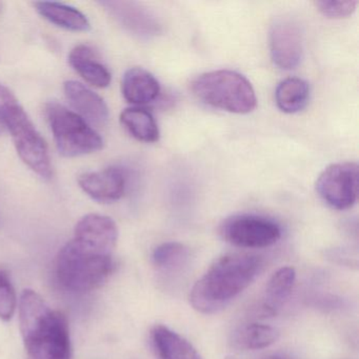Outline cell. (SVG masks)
I'll return each mask as SVG.
<instances>
[{"instance_id":"d4e9b609","label":"cell","mask_w":359,"mask_h":359,"mask_svg":"<svg viewBox=\"0 0 359 359\" xmlns=\"http://www.w3.org/2000/svg\"><path fill=\"white\" fill-rule=\"evenodd\" d=\"M5 126H4L3 121H1V119H0V135L5 133Z\"/></svg>"},{"instance_id":"2e32d148","label":"cell","mask_w":359,"mask_h":359,"mask_svg":"<svg viewBox=\"0 0 359 359\" xmlns=\"http://www.w3.org/2000/svg\"><path fill=\"white\" fill-rule=\"evenodd\" d=\"M69 64L94 87L104 89L112 81L110 71L100 62L97 53L89 46L79 45L69 54Z\"/></svg>"},{"instance_id":"d6986e66","label":"cell","mask_w":359,"mask_h":359,"mask_svg":"<svg viewBox=\"0 0 359 359\" xmlns=\"http://www.w3.org/2000/svg\"><path fill=\"white\" fill-rule=\"evenodd\" d=\"M121 123L128 133L138 142H158L161 132L150 111L142 107L125 109L121 114Z\"/></svg>"},{"instance_id":"9c48e42d","label":"cell","mask_w":359,"mask_h":359,"mask_svg":"<svg viewBox=\"0 0 359 359\" xmlns=\"http://www.w3.org/2000/svg\"><path fill=\"white\" fill-rule=\"evenodd\" d=\"M270 50L273 62L281 70H292L304 55V35L298 22L291 18H277L270 31Z\"/></svg>"},{"instance_id":"ffe728a7","label":"cell","mask_w":359,"mask_h":359,"mask_svg":"<svg viewBox=\"0 0 359 359\" xmlns=\"http://www.w3.org/2000/svg\"><path fill=\"white\" fill-rule=\"evenodd\" d=\"M310 86L304 79L290 77L277 86L275 100L279 110L287 114L299 112L308 104Z\"/></svg>"},{"instance_id":"603a6c76","label":"cell","mask_w":359,"mask_h":359,"mask_svg":"<svg viewBox=\"0 0 359 359\" xmlns=\"http://www.w3.org/2000/svg\"><path fill=\"white\" fill-rule=\"evenodd\" d=\"M18 308L15 289L5 270H0V319L9 321Z\"/></svg>"},{"instance_id":"4316f807","label":"cell","mask_w":359,"mask_h":359,"mask_svg":"<svg viewBox=\"0 0 359 359\" xmlns=\"http://www.w3.org/2000/svg\"><path fill=\"white\" fill-rule=\"evenodd\" d=\"M266 359H283V358H279V357H269V358H266Z\"/></svg>"},{"instance_id":"44dd1931","label":"cell","mask_w":359,"mask_h":359,"mask_svg":"<svg viewBox=\"0 0 359 359\" xmlns=\"http://www.w3.org/2000/svg\"><path fill=\"white\" fill-rule=\"evenodd\" d=\"M279 337L280 332L272 325L250 323L235 333L234 344L243 350H262L274 344Z\"/></svg>"},{"instance_id":"ac0fdd59","label":"cell","mask_w":359,"mask_h":359,"mask_svg":"<svg viewBox=\"0 0 359 359\" xmlns=\"http://www.w3.org/2000/svg\"><path fill=\"white\" fill-rule=\"evenodd\" d=\"M37 13L48 22L72 32H88L91 24L85 14L76 8L54 1L34 3Z\"/></svg>"},{"instance_id":"5b68a950","label":"cell","mask_w":359,"mask_h":359,"mask_svg":"<svg viewBox=\"0 0 359 359\" xmlns=\"http://www.w3.org/2000/svg\"><path fill=\"white\" fill-rule=\"evenodd\" d=\"M192 91L203 104L235 114H248L257 104L253 86L235 71L203 73L193 81Z\"/></svg>"},{"instance_id":"7c38bea8","label":"cell","mask_w":359,"mask_h":359,"mask_svg":"<svg viewBox=\"0 0 359 359\" xmlns=\"http://www.w3.org/2000/svg\"><path fill=\"white\" fill-rule=\"evenodd\" d=\"M65 94L77 114L89 125L104 127L109 121V108L104 100L95 92L75 81L64 85Z\"/></svg>"},{"instance_id":"484cf974","label":"cell","mask_w":359,"mask_h":359,"mask_svg":"<svg viewBox=\"0 0 359 359\" xmlns=\"http://www.w3.org/2000/svg\"><path fill=\"white\" fill-rule=\"evenodd\" d=\"M4 10H5V4L0 1V14L3 13Z\"/></svg>"},{"instance_id":"4fadbf2b","label":"cell","mask_w":359,"mask_h":359,"mask_svg":"<svg viewBox=\"0 0 359 359\" xmlns=\"http://www.w3.org/2000/svg\"><path fill=\"white\" fill-rule=\"evenodd\" d=\"M74 238L114 253L118 241V229L112 218L100 214H89L75 226Z\"/></svg>"},{"instance_id":"e0dca14e","label":"cell","mask_w":359,"mask_h":359,"mask_svg":"<svg viewBox=\"0 0 359 359\" xmlns=\"http://www.w3.org/2000/svg\"><path fill=\"white\" fill-rule=\"evenodd\" d=\"M151 341L158 359H201L196 348L176 332L165 325H155Z\"/></svg>"},{"instance_id":"30bf717a","label":"cell","mask_w":359,"mask_h":359,"mask_svg":"<svg viewBox=\"0 0 359 359\" xmlns=\"http://www.w3.org/2000/svg\"><path fill=\"white\" fill-rule=\"evenodd\" d=\"M100 5L121 28L138 39H151L161 34V25L158 18L138 3L102 1Z\"/></svg>"},{"instance_id":"8fae6325","label":"cell","mask_w":359,"mask_h":359,"mask_svg":"<svg viewBox=\"0 0 359 359\" xmlns=\"http://www.w3.org/2000/svg\"><path fill=\"white\" fill-rule=\"evenodd\" d=\"M79 187L94 201L109 203L119 201L127 187L125 172L119 168H108L97 172L81 174Z\"/></svg>"},{"instance_id":"ba28073f","label":"cell","mask_w":359,"mask_h":359,"mask_svg":"<svg viewBox=\"0 0 359 359\" xmlns=\"http://www.w3.org/2000/svg\"><path fill=\"white\" fill-rule=\"evenodd\" d=\"M318 196L333 209L346 210L358 196V165L356 163H333L323 170L316 182Z\"/></svg>"},{"instance_id":"277c9868","label":"cell","mask_w":359,"mask_h":359,"mask_svg":"<svg viewBox=\"0 0 359 359\" xmlns=\"http://www.w3.org/2000/svg\"><path fill=\"white\" fill-rule=\"evenodd\" d=\"M0 119L11 133L22 161L37 175L50 180L53 169L46 140L13 92L3 83H0Z\"/></svg>"},{"instance_id":"9a60e30c","label":"cell","mask_w":359,"mask_h":359,"mask_svg":"<svg viewBox=\"0 0 359 359\" xmlns=\"http://www.w3.org/2000/svg\"><path fill=\"white\" fill-rule=\"evenodd\" d=\"M121 92L129 104L144 106L158 97L161 85L152 73L136 67L129 69L123 75Z\"/></svg>"},{"instance_id":"6da1fadb","label":"cell","mask_w":359,"mask_h":359,"mask_svg":"<svg viewBox=\"0 0 359 359\" xmlns=\"http://www.w3.org/2000/svg\"><path fill=\"white\" fill-rule=\"evenodd\" d=\"M262 269V258L252 254L230 253L217 258L193 285L191 304L203 314L224 310L251 285Z\"/></svg>"},{"instance_id":"83f0119b","label":"cell","mask_w":359,"mask_h":359,"mask_svg":"<svg viewBox=\"0 0 359 359\" xmlns=\"http://www.w3.org/2000/svg\"><path fill=\"white\" fill-rule=\"evenodd\" d=\"M226 359H235V358H233V357H226Z\"/></svg>"},{"instance_id":"5bb4252c","label":"cell","mask_w":359,"mask_h":359,"mask_svg":"<svg viewBox=\"0 0 359 359\" xmlns=\"http://www.w3.org/2000/svg\"><path fill=\"white\" fill-rule=\"evenodd\" d=\"M296 272L293 266H281L269 279L262 302L257 306L260 317L275 316L285 304L295 285Z\"/></svg>"},{"instance_id":"52a82bcc","label":"cell","mask_w":359,"mask_h":359,"mask_svg":"<svg viewBox=\"0 0 359 359\" xmlns=\"http://www.w3.org/2000/svg\"><path fill=\"white\" fill-rule=\"evenodd\" d=\"M220 235L226 243L235 247L262 249L275 245L281 238V229L270 218L239 214L222 222Z\"/></svg>"},{"instance_id":"7402d4cb","label":"cell","mask_w":359,"mask_h":359,"mask_svg":"<svg viewBox=\"0 0 359 359\" xmlns=\"http://www.w3.org/2000/svg\"><path fill=\"white\" fill-rule=\"evenodd\" d=\"M189 257V249L180 243H165L153 252L154 266L161 271H175L180 269Z\"/></svg>"},{"instance_id":"cb8c5ba5","label":"cell","mask_w":359,"mask_h":359,"mask_svg":"<svg viewBox=\"0 0 359 359\" xmlns=\"http://www.w3.org/2000/svg\"><path fill=\"white\" fill-rule=\"evenodd\" d=\"M319 12L327 18H346L352 15L356 10L358 1L356 0H320L315 3Z\"/></svg>"},{"instance_id":"7a4b0ae2","label":"cell","mask_w":359,"mask_h":359,"mask_svg":"<svg viewBox=\"0 0 359 359\" xmlns=\"http://www.w3.org/2000/svg\"><path fill=\"white\" fill-rule=\"evenodd\" d=\"M20 327L29 359H72L66 316L33 290L20 297Z\"/></svg>"},{"instance_id":"3957f363","label":"cell","mask_w":359,"mask_h":359,"mask_svg":"<svg viewBox=\"0 0 359 359\" xmlns=\"http://www.w3.org/2000/svg\"><path fill=\"white\" fill-rule=\"evenodd\" d=\"M114 266L113 253L73 238L58 254L56 274L66 289L85 293L104 285Z\"/></svg>"},{"instance_id":"8992f818","label":"cell","mask_w":359,"mask_h":359,"mask_svg":"<svg viewBox=\"0 0 359 359\" xmlns=\"http://www.w3.org/2000/svg\"><path fill=\"white\" fill-rule=\"evenodd\" d=\"M45 114L55 140L56 147L65 157L83 156L102 150L104 140L100 134L77 113L60 102L46 104Z\"/></svg>"}]
</instances>
